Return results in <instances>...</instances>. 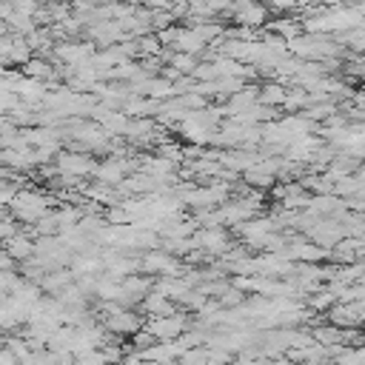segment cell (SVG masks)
I'll return each instance as SVG.
<instances>
[{
  "instance_id": "obj_10",
  "label": "cell",
  "mask_w": 365,
  "mask_h": 365,
  "mask_svg": "<svg viewBox=\"0 0 365 365\" xmlns=\"http://www.w3.org/2000/svg\"><path fill=\"white\" fill-rule=\"evenodd\" d=\"M285 86H279V83H265L262 88H257V103L259 106H268V108H277V106H282V100H285Z\"/></svg>"
},
{
  "instance_id": "obj_1",
  "label": "cell",
  "mask_w": 365,
  "mask_h": 365,
  "mask_svg": "<svg viewBox=\"0 0 365 365\" xmlns=\"http://www.w3.org/2000/svg\"><path fill=\"white\" fill-rule=\"evenodd\" d=\"M48 205H54L51 197L46 194H37V191H17L9 202V211H11V220L14 222H37L40 217L48 214Z\"/></svg>"
},
{
  "instance_id": "obj_17",
  "label": "cell",
  "mask_w": 365,
  "mask_h": 365,
  "mask_svg": "<svg viewBox=\"0 0 365 365\" xmlns=\"http://www.w3.org/2000/svg\"><path fill=\"white\" fill-rule=\"evenodd\" d=\"M245 180H248L251 185H257V188H265V185H271V182H274V177L262 174L259 168H248V171H245Z\"/></svg>"
},
{
  "instance_id": "obj_11",
  "label": "cell",
  "mask_w": 365,
  "mask_h": 365,
  "mask_svg": "<svg viewBox=\"0 0 365 365\" xmlns=\"http://www.w3.org/2000/svg\"><path fill=\"white\" fill-rule=\"evenodd\" d=\"M23 77H26V80H37V83H43V80L54 77V71L48 68L46 60H29V63L23 66Z\"/></svg>"
},
{
  "instance_id": "obj_14",
  "label": "cell",
  "mask_w": 365,
  "mask_h": 365,
  "mask_svg": "<svg viewBox=\"0 0 365 365\" xmlns=\"http://www.w3.org/2000/svg\"><path fill=\"white\" fill-rule=\"evenodd\" d=\"M154 342H157V339H154L145 328H140L137 334H131V345H128V348H131V354H143V351H145V348H151Z\"/></svg>"
},
{
  "instance_id": "obj_19",
  "label": "cell",
  "mask_w": 365,
  "mask_h": 365,
  "mask_svg": "<svg viewBox=\"0 0 365 365\" xmlns=\"http://www.w3.org/2000/svg\"><path fill=\"white\" fill-rule=\"evenodd\" d=\"M120 365H145L137 354H123V359H120Z\"/></svg>"
},
{
  "instance_id": "obj_2",
  "label": "cell",
  "mask_w": 365,
  "mask_h": 365,
  "mask_svg": "<svg viewBox=\"0 0 365 365\" xmlns=\"http://www.w3.org/2000/svg\"><path fill=\"white\" fill-rule=\"evenodd\" d=\"M143 328L157 339V342H171L177 339L185 328H188V317L185 314H171V317H145Z\"/></svg>"
},
{
  "instance_id": "obj_9",
  "label": "cell",
  "mask_w": 365,
  "mask_h": 365,
  "mask_svg": "<svg viewBox=\"0 0 365 365\" xmlns=\"http://www.w3.org/2000/svg\"><path fill=\"white\" fill-rule=\"evenodd\" d=\"M3 251H6L14 262H26V259H31V254H34V240L20 231L17 237H11V240L3 242Z\"/></svg>"
},
{
  "instance_id": "obj_13",
  "label": "cell",
  "mask_w": 365,
  "mask_h": 365,
  "mask_svg": "<svg viewBox=\"0 0 365 365\" xmlns=\"http://www.w3.org/2000/svg\"><path fill=\"white\" fill-rule=\"evenodd\" d=\"M174 365H208V351H205V345H202V348L182 351V354L177 356V362H174Z\"/></svg>"
},
{
  "instance_id": "obj_21",
  "label": "cell",
  "mask_w": 365,
  "mask_h": 365,
  "mask_svg": "<svg viewBox=\"0 0 365 365\" xmlns=\"http://www.w3.org/2000/svg\"><path fill=\"white\" fill-rule=\"evenodd\" d=\"M145 365H160V362H145Z\"/></svg>"
},
{
  "instance_id": "obj_7",
  "label": "cell",
  "mask_w": 365,
  "mask_h": 365,
  "mask_svg": "<svg viewBox=\"0 0 365 365\" xmlns=\"http://www.w3.org/2000/svg\"><path fill=\"white\" fill-rule=\"evenodd\" d=\"M231 14H234V20L242 26V29H257V26H262L265 23V17H268V9L265 6H257V3H237V6H231Z\"/></svg>"
},
{
  "instance_id": "obj_6",
  "label": "cell",
  "mask_w": 365,
  "mask_h": 365,
  "mask_svg": "<svg viewBox=\"0 0 365 365\" xmlns=\"http://www.w3.org/2000/svg\"><path fill=\"white\" fill-rule=\"evenodd\" d=\"M100 325H103L106 334L131 336V334H137V331L143 328V317H140L137 311H120V314H114V317H106Z\"/></svg>"
},
{
  "instance_id": "obj_4",
  "label": "cell",
  "mask_w": 365,
  "mask_h": 365,
  "mask_svg": "<svg viewBox=\"0 0 365 365\" xmlns=\"http://www.w3.org/2000/svg\"><path fill=\"white\" fill-rule=\"evenodd\" d=\"M362 311H365L362 302H334L325 311V317H328V325H334L339 331H348V328L362 325Z\"/></svg>"
},
{
  "instance_id": "obj_20",
  "label": "cell",
  "mask_w": 365,
  "mask_h": 365,
  "mask_svg": "<svg viewBox=\"0 0 365 365\" xmlns=\"http://www.w3.org/2000/svg\"><path fill=\"white\" fill-rule=\"evenodd\" d=\"M0 348H6V334H0Z\"/></svg>"
},
{
  "instance_id": "obj_12",
  "label": "cell",
  "mask_w": 365,
  "mask_h": 365,
  "mask_svg": "<svg viewBox=\"0 0 365 365\" xmlns=\"http://www.w3.org/2000/svg\"><path fill=\"white\" fill-rule=\"evenodd\" d=\"M9 63H29L31 60V48L26 46V37H14L11 40V48H9V57H6Z\"/></svg>"
},
{
  "instance_id": "obj_16",
  "label": "cell",
  "mask_w": 365,
  "mask_h": 365,
  "mask_svg": "<svg viewBox=\"0 0 365 365\" xmlns=\"http://www.w3.org/2000/svg\"><path fill=\"white\" fill-rule=\"evenodd\" d=\"M17 234H20V225H17L11 217H0V245H3L6 240L17 237Z\"/></svg>"
},
{
  "instance_id": "obj_3",
  "label": "cell",
  "mask_w": 365,
  "mask_h": 365,
  "mask_svg": "<svg viewBox=\"0 0 365 365\" xmlns=\"http://www.w3.org/2000/svg\"><path fill=\"white\" fill-rule=\"evenodd\" d=\"M137 271H143L145 277H151V274H163V277H180L182 274V265L174 259V257H168L165 251H148L145 257H140L137 259Z\"/></svg>"
},
{
  "instance_id": "obj_18",
  "label": "cell",
  "mask_w": 365,
  "mask_h": 365,
  "mask_svg": "<svg viewBox=\"0 0 365 365\" xmlns=\"http://www.w3.org/2000/svg\"><path fill=\"white\" fill-rule=\"evenodd\" d=\"M0 365H20L9 348H0Z\"/></svg>"
},
{
  "instance_id": "obj_15",
  "label": "cell",
  "mask_w": 365,
  "mask_h": 365,
  "mask_svg": "<svg viewBox=\"0 0 365 365\" xmlns=\"http://www.w3.org/2000/svg\"><path fill=\"white\" fill-rule=\"evenodd\" d=\"M6 348L14 354V359L17 362H23L31 351H29V345H26V339H20V336H6Z\"/></svg>"
},
{
  "instance_id": "obj_8",
  "label": "cell",
  "mask_w": 365,
  "mask_h": 365,
  "mask_svg": "<svg viewBox=\"0 0 365 365\" xmlns=\"http://www.w3.org/2000/svg\"><path fill=\"white\" fill-rule=\"evenodd\" d=\"M137 308H140L145 317H171V314H177L174 302H171V299H165V297H163V294H157V291H151L148 297H143Z\"/></svg>"
},
{
  "instance_id": "obj_5",
  "label": "cell",
  "mask_w": 365,
  "mask_h": 365,
  "mask_svg": "<svg viewBox=\"0 0 365 365\" xmlns=\"http://www.w3.org/2000/svg\"><path fill=\"white\" fill-rule=\"evenodd\" d=\"M57 174L63 177H86V174H94L97 171V160L91 154H74V151H63L57 154Z\"/></svg>"
}]
</instances>
